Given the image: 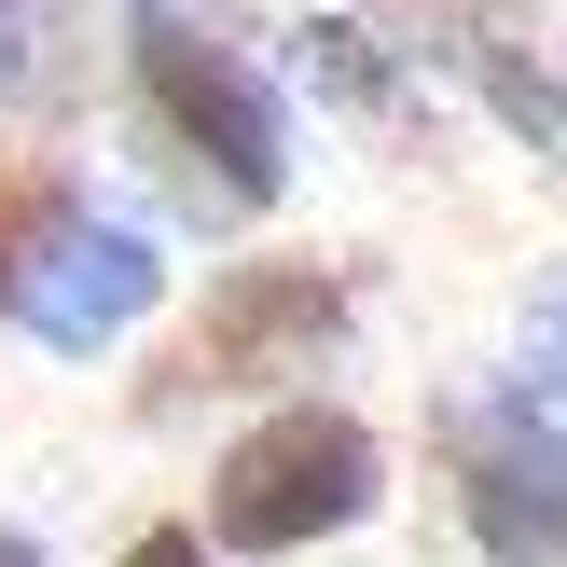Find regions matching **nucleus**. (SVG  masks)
Segmentation results:
<instances>
[{"label": "nucleus", "mask_w": 567, "mask_h": 567, "mask_svg": "<svg viewBox=\"0 0 567 567\" xmlns=\"http://www.w3.org/2000/svg\"><path fill=\"white\" fill-rule=\"evenodd\" d=\"M125 567H221V554L194 540V526H138V540H125Z\"/></svg>", "instance_id": "6e6552de"}, {"label": "nucleus", "mask_w": 567, "mask_h": 567, "mask_svg": "<svg viewBox=\"0 0 567 567\" xmlns=\"http://www.w3.org/2000/svg\"><path fill=\"white\" fill-rule=\"evenodd\" d=\"M125 70H138L153 138L181 153L194 208H277L291 194V111L236 28H208L194 0H125Z\"/></svg>", "instance_id": "f257e3e1"}, {"label": "nucleus", "mask_w": 567, "mask_h": 567, "mask_svg": "<svg viewBox=\"0 0 567 567\" xmlns=\"http://www.w3.org/2000/svg\"><path fill=\"white\" fill-rule=\"evenodd\" d=\"M153 291H166V264H153V236H138V221L55 208L42 236L14 249V277H0V319H14L28 347H55V360H97L111 332L153 319Z\"/></svg>", "instance_id": "7ed1b4c3"}, {"label": "nucleus", "mask_w": 567, "mask_h": 567, "mask_svg": "<svg viewBox=\"0 0 567 567\" xmlns=\"http://www.w3.org/2000/svg\"><path fill=\"white\" fill-rule=\"evenodd\" d=\"M457 526L485 540V567H554L567 554V443H554V415H526V402L457 415Z\"/></svg>", "instance_id": "39448f33"}, {"label": "nucleus", "mask_w": 567, "mask_h": 567, "mask_svg": "<svg viewBox=\"0 0 567 567\" xmlns=\"http://www.w3.org/2000/svg\"><path fill=\"white\" fill-rule=\"evenodd\" d=\"M526 415H567V277L526 305Z\"/></svg>", "instance_id": "0eeeda50"}, {"label": "nucleus", "mask_w": 567, "mask_h": 567, "mask_svg": "<svg viewBox=\"0 0 567 567\" xmlns=\"http://www.w3.org/2000/svg\"><path fill=\"white\" fill-rule=\"evenodd\" d=\"M374 498H388V443L360 430L347 402H277L264 430L221 443L208 526H194V540H221V554H305V540H347Z\"/></svg>", "instance_id": "f03ea898"}, {"label": "nucleus", "mask_w": 567, "mask_h": 567, "mask_svg": "<svg viewBox=\"0 0 567 567\" xmlns=\"http://www.w3.org/2000/svg\"><path fill=\"white\" fill-rule=\"evenodd\" d=\"M332 347H347V277L332 264H236L208 291V319L181 332L166 374L181 388H291V374H319Z\"/></svg>", "instance_id": "20e7f679"}, {"label": "nucleus", "mask_w": 567, "mask_h": 567, "mask_svg": "<svg viewBox=\"0 0 567 567\" xmlns=\"http://www.w3.org/2000/svg\"><path fill=\"white\" fill-rule=\"evenodd\" d=\"M443 70H457L526 153L567 166V42L526 14V0H457V14H443Z\"/></svg>", "instance_id": "423d86ee"}, {"label": "nucleus", "mask_w": 567, "mask_h": 567, "mask_svg": "<svg viewBox=\"0 0 567 567\" xmlns=\"http://www.w3.org/2000/svg\"><path fill=\"white\" fill-rule=\"evenodd\" d=\"M0 567H42V540H14V526H0Z\"/></svg>", "instance_id": "9d476101"}, {"label": "nucleus", "mask_w": 567, "mask_h": 567, "mask_svg": "<svg viewBox=\"0 0 567 567\" xmlns=\"http://www.w3.org/2000/svg\"><path fill=\"white\" fill-rule=\"evenodd\" d=\"M14 249H28V221H14V181H0V277H14Z\"/></svg>", "instance_id": "1a4fd4ad"}]
</instances>
